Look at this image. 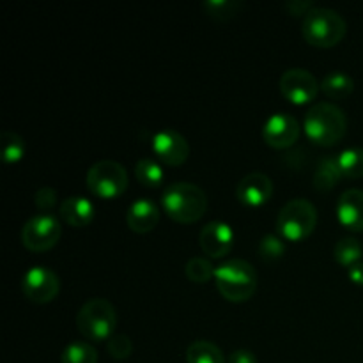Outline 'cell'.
Listing matches in <instances>:
<instances>
[{"instance_id": "obj_14", "label": "cell", "mask_w": 363, "mask_h": 363, "mask_svg": "<svg viewBox=\"0 0 363 363\" xmlns=\"http://www.w3.org/2000/svg\"><path fill=\"white\" fill-rule=\"evenodd\" d=\"M273 183L266 174L252 172L247 174L243 179L238 183L236 197L241 204L248 208H261L272 199Z\"/></svg>"}, {"instance_id": "obj_30", "label": "cell", "mask_w": 363, "mask_h": 363, "mask_svg": "<svg viewBox=\"0 0 363 363\" xmlns=\"http://www.w3.org/2000/svg\"><path fill=\"white\" fill-rule=\"evenodd\" d=\"M35 208L43 213H50L57 204V190L52 186H43L34 195Z\"/></svg>"}, {"instance_id": "obj_29", "label": "cell", "mask_w": 363, "mask_h": 363, "mask_svg": "<svg viewBox=\"0 0 363 363\" xmlns=\"http://www.w3.org/2000/svg\"><path fill=\"white\" fill-rule=\"evenodd\" d=\"M106 350H108L110 357L116 358V360H126L133 353V342L126 335H113L106 342Z\"/></svg>"}, {"instance_id": "obj_16", "label": "cell", "mask_w": 363, "mask_h": 363, "mask_svg": "<svg viewBox=\"0 0 363 363\" xmlns=\"http://www.w3.org/2000/svg\"><path fill=\"white\" fill-rule=\"evenodd\" d=\"M160 209L149 199H137L126 211V223L137 234H147L158 225Z\"/></svg>"}, {"instance_id": "obj_27", "label": "cell", "mask_w": 363, "mask_h": 363, "mask_svg": "<svg viewBox=\"0 0 363 363\" xmlns=\"http://www.w3.org/2000/svg\"><path fill=\"white\" fill-rule=\"evenodd\" d=\"M215 269L211 262L204 257H191L184 266V273L195 284H206L215 279Z\"/></svg>"}, {"instance_id": "obj_18", "label": "cell", "mask_w": 363, "mask_h": 363, "mask_svg": "<svg viewBox=\"0 0 363 363\" xmlns=\"http://www.w3.org/2000/svg\"><path fill=\"white\" fill-rule=\"evenodd\" d=\"M342 177L340 167L337 163V156H325L319 160L314 172V188L318 191H330L337 186V183Z\"/></svg>"}, {"instance_id": "obj_1", "label": "cell", "mask_w": 363, "mask_h": 363, "mask_svg": "<svg viewBox=\"0 0 363 363\" xmlns=\"http://www.w3.org/2000/svg\"><path fill=\"white\" fill-rule=\"evenodd\" d=\"M305 133L315 145L332 147L344 138L347 131V117L340 106L321 101L312 105L305 113Z\"/></svg>"}, {"instance_id": "obj_15", "label": "cell", "mask_w": 363, "mask_h": 363, "mask_svg": "<svg viewBox=\"0 0 363 363\" xmlns=\"http://www.w3.org/2000/svg\"><path fill=\"white\" fill-rule=\"evenodd\" d=\"M337 218L340 225L353 233H363V190L351 188L337 202Z\"/></svg>"}, {"instance_id": "obj_26", "label": "cell", "mask_w": 363, "mask_h": 363, "mask_svg": "<svg viewBox=\"0 0 363 363\" xmlns=\"http://www.w3.org/2000/svg\"><path fill=\"white\" fill-rule=\"evenodd\" d=\"M204 9L213 20L227 21L233 20L243 9V4L240 0H208L204 2Z\"/></svg>"}, {"instance_id": "obj_11", "label": "cell", "mask_w": 363, "mask_h": 363, "mask_svg": "<svg viewBox=\"0 0 363 363\" xmlns=\"http://www.w3.org/2000/svg\"><path fill=\"white\" fill-rule=\"evenodd\" d=\"M152 152L156 155L158 162L165 163L170 167H179L190 156V144L179 131L172 128L156 131L151 140Z\"/></svg>"}, {"instance_id": "obj_9", "label": "cell", "mask_w": 363, "mask_h": 363, "mask_svg": "<svg viewBox=\"0 0 363 363\" xmlns=\"http://www.w3.org/2000/svg\"><path fill=\"white\" fill-rule=\"evenodd\" d=\"M21 291L28 301L45 305L57 298L60 291V280L57 273L46 266H34L23 275Z\"/></svg>"}, {"instance_id": "obj_24", "label": "cell", "mask_w": 363, "mask_h": 363, "mask_svg": "<svg viewBox=\"0 0 363 363\" xmlns=\"http://www.w3.org/2000/svg\"><path fill=\"white\" fill-rule=\"evenodd\" d=\"M333 255H335V261L340 266L351 268V266L362 261L363 248L360 241L354 240V238H344V240L337 241L335 248H333Z\"/></svg>"}, {"instance_id": "obj_25", "label": "cell", "mask_w": 363, "mask_h": 363, "mask_svg": "<svg viewBox=\"0 0 363 363\" xmlns=\"http://www.w3.org/2000/svg\"><path fill=\"white\" fill-rule=\"evenodd\" d=\"M60 363H98V351L89 342L77 340L67 344L60 354Z\"/></svg>"}, {"instance_id": "obj_4", "label": "cell", "mask_w": 363, "mask_h": 363, "mask_svg": "<svg viewBox=\"0 0 363 363\" xmlns=\"http://www.w3.org/2000/svg\"><path fill=\"white\" fill-rule=\"evenodd\" d=\"M347 32L346 20L342 14L328 7H314L305 16L301 34L305 41L318 48H332L339 45Z\"/></svg>"}, {"instance_id": "obj_20", "label": "cell", "mask_w": 363, "mask_h": 363, "mask_svg": "<svg viewBox=\"0 0 363 363\" xmlns=\"http://www.w3.org/2000/svg\"><path fill=\"white\" fill-rule=\"evenodd\" d=\"M188 363H225L222 350L209 340H195L186 350Z\"/></svg>"}, {"instance_id": "obj_5", "label": "cell", "mask_w": 363, "mask_h": 363, "mask_svg": "<svg viewBox=\"0 0 363 363\" xmlns=\"http://www.w3.org/2000/svg\"><path fill=\"white\" fill-rule=\"evenodd\" d=\"M117 325L116 307L103 298H92L85 301L77 314L78 332L92 342H108L113 337Z\"/></svg>"}, {"instance_id": "obj_17", "label": "cell", "mask_w": 363, "mask_h": 363, "mask_svg": "<svg viewBox=\"0 0 363 363\" xmlns=\"http://www.w3.org/2000/svg\"><path fill=\"white\" fill-rule=\"evenodd\" d=\"M94 204H92L89 199L80 197V195H74V197H67L60 202L59 206V215L67 225L77 227H87L89 223L94 220Z\"/></svg>"}, {"instance_id": "obj_12", "label": "cell", "mask_w": 363, "mask_h": 363, "mask_svg": "<svg viewBox=\"0 0 363 363\" xmlns=\"http://www.w3.org/2000/svg\"><path fill=\"white\" fill-rule=\"evenodd\" d=\"M300 137V123L286 112H277L264 123L262 138L273 149H289Z\"/></svg>"}, {"instance_id": "obj_2", "label": "cell", "mask_w": 363, "mask_h": 363, "mask_svg": "<svg viewBox=\"0 0 363 363\" xmlns=\"http://www.w3.org/2000/svg\"><path fill=\"white\" fill-rule=\"evenodd\" d=\"M162 206L169 218L177 223H195L206 215L208 197L194 183H172L162 195Z\"/></svg>"}, {"instance_id": "obj_21", "label": "cell", "mask_w": 363, "mask_h": 363, "mask_svg": "<svg viewBox=\"0 0 363 363\" xmlns=\"http://www.w3.org/2000/svg\"><path fill=\"white\" fill-rule=\"evenodd\" d=\"M135 176H137L138 183L147 188H158L165 179L162 163L152 158L138 160L137 165H135Z\"/></svg>"}, {"instance_id": "obj_33", "label": "cell", "mask_w": 363, "mask_h": 363, "mask_svg": "<svg viewBox=\"0 0 363 363\" xmlns=\"http://www.w3.org/2000/svg\"><path fill=\"white\" fill-rule=\"evenodd\" d=\"M347 279L357 286H363V262H357L351 268H347Z\"/></svg>"}, {"instance_id": "obj_32", "label": "cell", "mask_w": 363, "mask_h": 363, "mask_svg": "<svg viewBox=\"0 0 363 363\" xmlns=\"http://www.w3.org/2000/svg\"><path fill=\"white\" fill-rule=\"evenodd\" d=\"M227 363H257V357L248 350H236L229 354Z\"/></svg>"}, {"instance_id": "obj_22", "label": "cell", "mask_w": 363, "mask_h": 363, "mask_svg": "<svg viewBox=\"0 0 363 363\" xmlns=\"http://www.w3.org/2000/svg\"><path fill=\"white\" fill-rule=\"evenodd\" d=\"M27 152V144L23 138L14 131L0 133V156L6 163H18Z\"/></svg>"}, {"instance_id": "obj_3", "label": "cell", "mask_w": 363, "mask_h": 363, "mask_svg": "<svg viewBox=\"0 0 363 363\" xmlns=\"http://www.w3.org/2000/svg\"><path fill=\"white\" fill-rule=\"evenodd\" d=\"M216 289L225 300L241 303L250 300L257 291V273L243 259H230L215 269Z\"/></svg>"}, {"instance_id": "obj_13", "label": "cell", "mask_w": 363, "mask_h": 363, "mask_svg": "<svg viewBox=\"0 0 363 363\" xmlns=\"http://www.w3.org/2000/svg\"><path fill=\"white\" fill-rule=\"evenodd\" d=\"M199 245L202 252L213 259H222L230 254L234 247V230L225 222H211L199 233Z\"/></svg>"}, {"instance_id": "obj_7", "label": "cell", "mask_w": 363, "mask_h": 363, "mask_svg": "<svg viewBox=\"0 0 363 363\" xmlns=\"http://www.w3.org/2000/svg\"><path fill=\"white\" fill-rule=\"evenodd\" d=\"M85 183L92 195L105 199V201H112L126 191L130 179H128L126 169L119 162L101 160L89 169Z\"/></svg>"}, {"instance_id": "obj_28", "label": "cell", "mask_w": 363, "mask_h": 363, "mask_svg": "<svg viewBox=\"0 0 363 363\" xmlns=\"http://www.w3.org/2000/svg\"><path fill=\"white\" fill-rule=\"evenodd\" d=\"M284 254H286V245H284L282 238L275 236V234H266L259 243V255L262 261H279Z\"/></svg>"}, {"instance_id": "obj_6", "label": "cell", "mask_w": 363, "mask_h": 363, "mask_svg": "<svg viewBox=\"0 0 363 363\" xmlns=\"http://www.w3.org/2000/svg\"><path fill=\"white\" fill-rule=\"evenodd\" d=\"M318 225V209L307 199H293L280 209L277 216V229L282 240L303 241L314 233Z\"/></svg>"}, {"instance_id": "obj_10", "label": "cell", "mask_w": 363, "mask_h": 363, "mask_svg": "<svg viewBox=\"0 0 363 363\" xmlns=\"http://www.w3.org/2000/svg\"><path fill=\"white\" fill-rule=\"evenodd\" d=\"M319 89H321V84L318 78L311 71L301 69V67L287 69L280 77V92L293 105H307L314 101Z\"/></svg>"}, {"instance_id": "obj_23", "label": "cell", "mask_w": 363, "mask_h": 363, "mask_svg": "<svg viewBox=\"0 0 363 363\" xmlns=\"http://www.w3.org/2000/svg\"><path fill=\"white\" fill-rule=\"evenodd\" d=\"M337 163H339L342 177H350V179L363 177V149L362 147L344 149L340 155H337Z\"/></svg>"}, {"instance_id": "obj_31", "label": "cell", "mask_w": 363, "mask_h": 363, "mask_svg": "<svg viewBox=\"0 0 363 363\" xmlns=\"http://www.w3.org/2000/svg\"><path fill=\"white\" fill-rule=\"evenodd\" d=\"M286 11L291 14V16H301V14H305L307 16V13L311 9H314V4L312 2H301V0H291V2H287L286 6Z\"/></svg>"}, {"instance_id": "obj_19", "label": "cell", "mask_w": 363, "mask_h": 363, "mask_svg": "<svg viewBox=\"0 0 363 363\" xmlns=\"http://www.w3.org/2000/svg\"><path fill=\"white\" fill-rule=\"evenodd\" d=\"M321 91L332 99H344L354 91V80L344 71H332L323 78Z\"/></svg>"}, {"instance_id": "obj_8", "label": "cell", "mask_w": 363, "mask_h": 363, "mask_svg": "<svg viewBox=\"0 0 363 363\" xmlns=\"http://www.w3.org/2000/svg\"><path fill=\"white\" fill-rule=\"evenodd\" d=\"M62 234L60 222L52 213H38L21 229L23 247L30 252H46L55 247Z\"/></svg>"}]
</instances>
